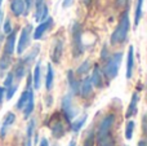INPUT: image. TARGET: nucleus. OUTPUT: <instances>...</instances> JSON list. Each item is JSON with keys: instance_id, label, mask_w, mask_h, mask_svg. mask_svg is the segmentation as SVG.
Instances as JSON below:
<instances>
[{"instance_id": "obj_30", "label": "nucleus", "mask_w": 147, "mask_h": 146, "mask_svg": "<svg viewBox=\"0 0 147 146\" xmlns=\"http://www.w3.org/2000/svg\"><path fill=\"white\" fill-rule=\"evenodd\" d=\"M9 65H10V56L4 54V56L0 58V70H1V71L7 70L8 67H9Z\"/></svg>"}, {"instance_id": "obj_21", "label": "nucleus", "mask_w": 147, "mask_h": 146, "mask_svg": "<svg viewBox=\"0 0 147 146\" xmlns=\"http://www.w3.org/2000/svg\"><path fill=\"white\" fill-rule=\"evenodd\" d=\"M143 0H137L136 3V10H134V27L140 25V21L142 18V12H143Z\"/></svg>"}, {"instance_id": "obj_6", "label": "nucleus", "mask_w": 147, "mask_h": 146, "mask_svg": "<svg viewBox=\"0 0 147 146\" xmlns=\"http://www.w3.org/2000/svg\"><path fill=\"white\" fill-rule=\"evenodd\" d=\"M62 113H63V115L66 116L67 120H72L74 116L76 115V109L75 106H74V102H72V95L71 93H69V95H66L63 97V100H62Z\"/></svg>"}, {"instance_id": "obj_11", "label": "nucleus", "mask_w": 147, "mask_h": 146, "mask_svg": "<svg viewBox=\"0 0 147 146\" xmlns=\"http://www.w3.org/2000/svg\"><path fill=\"white\" fill-rule=\"evenodd\" d=\"M92 92H93V85L90 83V78H85L79 85V93L81 95V97L88 98L92 95Z\"/></svg>"}, {"instance_id": "obj_34", "label": "nucleus", "mask_w": 147, "mask_h": 146, "mask_svg": "<svg viewBox=\"0 0 147 146\" xmlns=\"http://www.w3.org/2000/svg\"><path fill=\"white\" fill-rule=\"evenodd\" d=\"M93 141H94V136H93V133H90L88 139L85 140V145L84 146H93Z\"/></svg>"}, {"instance_id": "obj_41", "label": "nucleus", "mask_w": 147, "mask_h": 146, "mask_svg": "<svg viewBox=\"0 0 147 146\" xmlns=\"http://www.w3.org/2000/svg\"><path fill=\"white\" fill-rule=\"evenodd\" d=\"M40 146H49L48 141H47V139H43V140H41V142H40Z\"/></svg>"}, {"instance_id": "obj_2", "label": "nucleus", "mask_w": 147, "mask_h": 146, "mask_svg": "<svg viewBox=\"0 0 147 146\" xmlns=\"http://www.w3.org/2000/svg\"><path fill=\"white\" fill-rule=\"evenodd\" d=\"M123 57H124V54H123L121 52H117V53H114L107 59L106 65H105V69H103L105 76H107L110 80L117 76L120 65H121V61H123Z\"/></svg>"}, {"instance_id": "obj_10", "label": "nucleus", "mask_w": 147, "mask_h": 146, "mask_svg": "<svg viewBox=\"0 0 147 146\" xmlns=\"http://www.w3.org/2000/svg\"><path fill=\"white\" fill-rule=\"evenodd\" d=\"M16 39H17V34H16L14 30H12L9 32V35H8V38H7V43H5V47H4V54L12 56V54L14 53Z\"/></svg>"}, {"instance_id": "obj_29", "label": "nucleus", "mask_w": 147, "mask_h": 146, "mask_svg": "<svg viewBox=\"0 0 147 146\" xmlns=\"http://www.w3.org/2000/svg\"><path fill=\"white\" fill-rule=\"evenodd\" d=\"M89 69H90V61L89 59H86V61H84L83 64L79 66V69H78V74L79 75H83V74H86V72L89 71Z\"/></svg>"}, {"instance_id": "obj_36", "label": "nucleus", "mask_w": 147, "mask_h": 146, "mask_svg": "<svg viewBox=\"0 0 147 146\" xmlns=\"http://www.w3.org/2000/svg\"><path fill=\"white\" fill-rule=\"evenodd\" d=\"M74 4V0H63L62 1V7L63 8H70Z\"/></svg>"}, {"instance_id": "obj_32", "label": "nucleus", "mask_w": 147, "mask_h": 146, "mask_svg": "<svg viewBox=\"0 0 147 146\" xmlns=\"http://www.w3.org/2000/svg\"><path fill=\"white\" fill-rule=\"evenodd\" d=\"M13 78H14L13 72H9V74L7 75V79H5V82H4V85H5V87H9V85L13 84Z\"/></svg>"}, {"instance_id": "obj_20", "label": "nucleus", "mask_w": 147, "mask_h": 146, "mask_svg": "<svg viewBox=\"0 0 147 146\" xmlns=\"http://www.w3.org/2000/svg\"><path fill=\"white\" fill-rule=\"evenodd\" d=\"M52 135H53L54 139H61L65 135V128L59 120H56L52 124Z\"/></svg>"}, {"instance_id": "obj_15", "label": "nucleus", "mask_w": 147, "mask_h": 146, "mask_svg": "<svg viewBox=\"0 0 147 146\" xmlns=\"http://www.w3.org/2000/svg\"><path fill=\"white\" fill-rule=\"evenodd\" d=\"M138 101H140V95H138L137 92H134L132 96V100H130L129 107H128V110H127V114H125V118H130V116H133L136 113H137Z\"/></svg>"}, {"instance_id": "obj_38", "label": "nucleus", "mask_w": 147, "mask_h": 146, "mask_svg": "<svg viewBox=\"0 0 147 146\" xmlns=\"http://www.w3.org/2000/svg\"><path fill=\"white\" fill-rule=\"evenodd\" d=\"M4 95H5V88L4 87H0V103H1L3 98H4Z\"/></svg>"}, {"instance_id": "obj_3", "label": "nucleus", "mask_w": 147, "mask_h": 146, "mask_svg": "<svg viewBox=\"0 0 147 146\" xmlns=\"http://www.w3.org/2000/svg\"><path fill=\"white\" fill-rule=\"evenodd\" d=\"M84 53L83 32L79 22H74L72 25V54L74 57H80Z\"/></svg>"}, {"instance_id": "obj_5", "label": "nucleus", "mask_w": 147, "mask_h": 146, "mask_svg": "<svg viewBox=\"0 0 147 146\" xmlns=\"http://www.w3.org/2000/svg\"><path fill=\"white\" fill-rule=\"evenodd\" d=\"M31 32H32V25H26L25 27L21 31V36L18 40V45H17V53L22 54L26 51V48L30 44V38H31Z\"/></svg>"}, {"instance_id": "obj_40", "label": "nucleus", "mask_w": 147, "mask_h": 146, "mask_svg": "<svg viewBox=\"0 0 147 146\" xmlns=\"http://www.w3.org/2000/svg\"><path fill=\"white\" fill-rule=\"evenodd\" d=\"M127 1H128V0H116V4L119 5V7H121V5L127 4Z\"/></svg>"}, {"instance_id": "obj_24", "label": "nucleus", "mask_w": 147, "mask_h": 146, "mask_svg": "<svg viewBox=\"0 0 147 146\" xmlns=\"http://www.w3.org/2000/svg\"><path fill=\"white\" fill-rule=\"evenodd\" d=\"M40 78H41V65L40 62H38L34 69V88L39 89L40 88Z\"/></svg>"}, {"instance_id": "obj_12", "label": "nucleus", "mask_w": 147, "mask_h": 146, "mask_svg": "<svg viewBox=\"0 0 147 146\" xmlns=\"http://www.w3.org/2000/svg\"><path fill=\"white\" fill-rule=\"evenodd\" d=\"M133 67H134V48L132 45L129 47L128 51V57H127V79H130L133 75Z\"/></svg>"}, {"instance_id": "obj_4", "label": "nucleus", "mask_w": 147, "mask_h": 146, "mask_svg": "<svg viewBox=\"0 0 147 146\" xmlns=\"http://www.w3.org/2000/svg\"><path fill=\"white\" fill-rule=\"evenodd\" d=\"M114 122H115L114 114L107 115L106 118L101 122V124H99V127H98V132H97V141L101 142V141H103L105 139H107V136H109L110 129H111Z\"/></svg>"}, {"instance_id": "obj_23", "label": "nucleus", "mask_w": 147, "mask_h": 146, "mask_svg": "<svg viewBox=\"0 0 147 146\" xmlns=\"http://www.w3.org/2000/svg\"><path fill=\"white\" fill-rule=\"evenodd\" d=\"M27 70H28L27 67H26L25 65H23L22 62L20 61L17 65H16V67H14V71H13V75H14V76L17 78L18 80H21V79H22V78L26 75V72H27Z\"/></svg>"}, {"instance_id": "obj_9", "label": "nucleus", "mask_w": 147, "mask_h": 146, "mask_svg": "<svg viewBox=\"0 0 147 146\" xmlns=\"http://www.w3.org/2000/svg\"><path fill=\"white\" fill-rule=\"evenodd\" d=\"M62 54H63V41H62V39H57L53 43V47H52V53H51L52 61L54 64H59Z\"/></svg>"}, {"instance_id": "obj_18", "label": "nucleus", "mask_w": 147, "mask_h": 146, "mask_svg": "<svg viewBox=\"0 0 147 146\" xmlns=\"http://www.w3.org/2000/svg\"><path fill=\"white\" fill-rule=\"evenodd\" d=\"M67 79H69V85L70 88H71V95H78L79 93V85H80V83L78 82V80L75 79V75H74V71L72 70H70L69 72H67Z\"/></svg>"}, {"instance_id": "obj_39", "label": "nucleus", "mask_w": 147, "mask_h": 146, "mask_svg": "<svg viewBox=\"0 0 147 146\" xmlns=\"http://www.w3.org/2000/svg\"><path fill=\"white\" fill-rule=\"evenodd\" d=\"M105 56H107V45H103V49H102L101 57H102V58H105Z\"/></svg>"}, {"instance_id": "obj_1", "label": "nucleus", "mask_w": 147, "mask_h": 146, "mask_svg": "<svg viewBox=\"0 0 147 146\" xmlns=\"http://www.w3.org/2000/svg\"><path fill=\"white\" fill-rule=\"evenodd\" d=\"M129 28H130V21H129V13L127 10V12H124L121 14L119 25H117V27L115 28V31L111 35V40L110 41H111L112 45H116V44L125 41L128 32H129Z\"/></svg>"}, {"instance_id": "obj_31", "label": "nucleus", "mask_w": 147, "mask_h": 146, "mask_svg": "<svg viewBox=\"0 0 147 146\" xmlns=\"http://www.w3.org/2000/svg\"><path fill=\"white\" fill-rule=\"evenodd\" d=\"M17 88H18V85L17 84H14V85H9L8 87V91H7V100H12V97L14 96V93H16V91H17Z\"/></svg>"}, {"instance_id": "obj_44", "label": "nucleus", "mask_w": 147, "mask_h": 146, "mask_svg": "<svg viewBox=\"0 0 147 146\" xmlns=\"http://www.w3.org/2000/svg\"><path fill=\"white\" fill-rule=\"evenodd\" d=\"M76 144H75V141H74V140H72V141L71 142H70V146H75Z\"/></svg>"}, {"instance_id": "obj_37", "label": "nucleus", "mask_w": 147, "mask_h": 146, "mask_svg": "<svg viewBox=\"0 0 147 146\" xmlns=\"http://www.w3.org/2000/svg\"><path fill=\"white\" fill-rule=\"evenodd\" d=\"M23 1H25V5H26V10H30L31 7H32L34 0H23Z\"/></svg>"}, {"instance_id": "obj_42", "label": "nucleus", "mask_w": 147, "mask_h": 146, "mask_svg": "<svg viewBox=\"0 0 147 146\" xmlns=\"http://www.w3.org/2000/svg\"><path fill=\"white\" fill-rule=\"evenodd\" d=\"M83 1H84V4H85V5H89L92 0H83Z\"/></svg>"}, {"instance_id": "obj_43", "label": "nucleus", "mask_w": 147, "mask_h": 146, "mask_svg": "<svg viewBox=\"0 0 147 146\" xmlns=\"http://www.w3.org/2000/svg\"><path fill=\"white\" fill-rule=\"evenodd\" d=\"M138 146H146V142L145 141H141L140 144H138Z\"/></svg>"}, {"instance_id": "obj_33", "label": "nucleus", "mask_w": 147, "mask_h": 146, "mask_svg": "<svg viewBox=\"0 0 147 146\" xmlns=\"http://www.w3.org/2000/svg\"><path fill=\"white\" fill-rule=\"evenodd\" d=\"M3 31H4L5 34H9L10 31H12V26H10V21L7 20L4 23V27H3Z\"/></svg>"}, {"instance_id": "obj_14", "label": "nucleus", "mask_w": 147, "mask_h": 146, "mask_svg": "<svg viewBox=\"0 0 147 146\" xmlns=\"http://www.w3.org/2000/svg\"><path fill=\"white\" fill-rule=\"evenodd\" d=\"M90 83H92V85H93V87H96V88H101L102 85H103L102 72H101V70H99V67L97 66V65L94 66L93 74H92V76H90Z\"/></svg>"}, {"instance_id": "obj_19", "label": "nucleus", "mask_w": 147, "mask_h": 146, "mask_svg": "<svg viewBox=\"0 0 147 146\" xmlns=\"http://www.w3.org/2000/svg\"><path fill=\"white\" fill-rule=\"evenodd\" d=\"M34 106H35V98H34V92L32 91H30V95H28V100L27 102H26V106L22 109L23 111H25V118H28L30 116V114L34 111Z\"/></svg>"}, {"instance_id": "obj_13", "label": "nucleus", "mask_w": 147, "mask_h": 146, "mask_svg": "<svg viewBox=\"0 0 147 146\" xmlns=\"http://www.w3.org/2000/svg\"><path fill=\"white\" fill-rule=\"evenodd\" d=\"M10 10L16 17H20L25 13L26 10V5L23 0H12L10 1Z\"/></svg>"}, {"instance_id": "obj_35", "label": "nucleus", "mask_w": 147, "mask_h": 146, "mask_svg": "<svg viewBox=\"0 0 147 146\" xmlns=\"http://www.w3.org/2000/svg\"><path fill=\"white\" fill-rule=\"evenodd\" d=\"M99 146H115V145H114V142H112L111 140H109V139H105L103 141H101V142H99Z\"/></svg>"}, {"instance_id": "obj_25", "label": "nucleus", "mask_w": 147, "mask_h": 146, "mask_svg": "<svg viewBox=\"0 0 147 146\" xmlns=\"http://www.w3.org/2000/svg\"><path fill=\"white\" fill-rule=\"evenodd\" d=\"M86 118H88V114H83V115H81L79 119H76L75 122H72V124H71L72 131L74 132H79V131H80V128L84 126V124H85Z\"/></svg>"}, {"instance_id": "obj_7", "label": "nucleus", "mask_w": 147, "mask_h": 146, "mask_svg": "<svg viewBox=\"0 0 147 146\" xmlns=\"http://www.w3.org/2000/svg\"><path fill=\"white\" fill-rule=\"evenodd\" d=\"M53 26V18L51 17H47L44 21H41L40 25L38 26V27L35 28V31H34V39L35 40H39V39H41L44 36V34L47 32V31L49 30V28Z\"/></svg>"}, {"instance_id": "obj_17", "label": "nucleus", "mask_w": 147, "mask_h": 146, "mask_svg": "<svg viewBox=\"0 0 147 146\" xmlns=\"http://www.w3.org/2000/svg\"><path fill=\"white\" fill-rule=\"evenodd\" d=\"M14 120H16V115L13 113H8L7 116H5L4 122H3V126H1V131H0V136L4 137L5 133H7V129L9 128L10 126L14 124Z\"/></svg>"}, {"instance_id": "obj_28", "label": "nucleus", "mask_w": 147, "mask_h": 146, "mask_svg": "<svg viewBox=\"0 0 147 146\" xmlns=\"http://www.w3.org/2000/svg\"><path fill=\"white\" fill-rule=\"evenodd\" d=\"M133 131H134V122L129 120L127 123V127H125V139L130 140L133 137Z\"/></svg>"}, {"instance_id": "obj_22", "label": "nucleus", "mask_w": 147, "mask_h": 146, "mask_svg": "<svg viewBox=\"0 0 147 146\" xmlns=\"http://www.w3.org/2000/svg\"><path fill=\"white\" fill-rule=\"evenodd\" d=\"M53 82H54V70L53 66L51 64L48 65V71H47V76H45V87L48 91L52 89L53 87Z\"/></svg>"}, {"instance_id": "obj_26", "label": "nucleus", "mask_w": 147, "mask_h": 146, "mask_svg": "<svg viewBox=\"0 0 147 146\" xmlns=\"http://www.w3.org/2000/svg\"><path fill=\"white\" fill-rule=\"evenodd\" d=\"M34 129H35V120H34V119H31L30 123H28V126H27V140H26V146H31Z\"/></svg>"}, {"instance_id": "obj_8", "label": "nucleus", "mask_w": 147, "mask_h": 146, "mask_svg": "<svg viewBox=\"0 0 147 146\" xmlns=\"http://www.w3.org/2000/svg\"><path fill=\"white\" fill-rule=\"evenodd\" d=\"M35 20L38 22H41L48 17V7L45 4V0H35Z\"/></svg>"}, {"instance_id": "obj_27", "label": "nucleus", "mask_w": 147, "mask_h": 146, "mask_svg": "<svg viewBox=\"0 0 147 146\" xmlns=\"http://www.w3.org/2000/svg\"><path fill=\"white\" fill-rule=\"evenodd\" d=\"M28 95H30V91H25V92L21 95L20 100H18V103H17V107L20 109V110H22L26 106V102H27V100H28Z\"/></svg>"}, {"instance_id": "obj_47", "label": "nucleus", "mask_w": 147, "mask_h": 146, "mask_svg": "<svg viewBox=\"0 0 147 146\" xmlns=\"http://www.w3.org/2000/svg\"><path fill=\"white\" fill-rule=\"evenodd\" d=\"M1 3H3V0H0V7H1Z\"/></svg>"}, {"instance_id": "obj_45", "label": "nucleus", "mask_w": 147, "mask_h": 146, "mask_svg": "<svg viewBox=\"0 0 147 146\" xmlns=\"http://www.w3.org/2000/svg\"><path fill=\"white\" fill-rule=\"evenodd\" d=\"M1 18H3V12L0 10V21H1Z\"/></svg>"}, {"instance_id": "obj_46", "label": "nucleus", "mask_w": 147, "mask_h": 146, "mask_svg": "<svg viewBox=\"0 0 147 146\" xmlns=\"http://www.w3.org/2000/svg\"><path fill=\"white\" fill-rule=\"evenodd\" d=\"M1 39H3V35H0V44H1Z\"/></svg>"}, {"instance_id": "obj_16", "label": "nucleus", "mask_w": 147, "mask_h": 146, "mask_svg": "<svg viewBox=\"0 0 147 146\" xmlns=\"http://www.w3.org/2000/svg\"><path fill=\"white\" fill-rule=\"evenodd\" d=\"M39 51H40V47H39V45H35V48H34L32 51H31L30 53L27 54V56L23 57V59H21V62H22V64L25 65L27 69H30L31 65H32V62L35 61L36 56L39 54Z\"/></svg>"}]
</instances>
